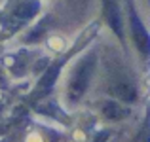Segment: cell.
<instances>
[{"mask_svg": "<svg viewBox=\"0 0 150 142\" xmlns=\"http://www.w3.org/2000/svg\"><path fill=\"white\" fill-rule=\"evenodd\" d=\"M131 23H133V36H135V44L139 46V49L143 51V53H146V51H148V34H146V30H144V27L141 25L137 11H133V10H131Z\"/></svg>", "mask_w": 150, "mask_h": 142, "instance_id": "cell-2", "label": "cell"}, {"mask_svg": "<svg viewBox=\"0 0 150 142\" xmlns=\"http://www.w3.org/2000/svg\"><path fill=\"white\" fill-rule=\"evenodd\" d=\"M106 17H108V23L110 27L114 29V32L118 34V36H124V32H122V21H120V11H118L116 4L112 2V0H106Z\"/></svg>", "mask_w": 150, "mask_h": 142, "instance_id": "cell-3", "label": "cell"}, {"mask_svg": "<svg viewBox=\"0 0 150 142\" xmlns=\"http://www.w3.org/2000/svg\"><path fill=\"white\" fill-rule=\"evenodd\" d=\"M103 114H105L106 117H110V120H120V117H124L125 114H127V110H124L120 104H116V102H105Z\"/></svg>", "mask_w": 150, "mask_h": 142, "instance_id": "cell-4", "label": "cell"}, {"mask_svg": "<svg viewBox=\"0 0 150 142\" xmlns=\"http://www.w3.org/2000/svg\"><path fill=\"white\" fill-rule=\"evenodd\" d=\"M57 72H59V66H51V68L48 70V74L44 76V80L40 82V87H50V85L53 84V80H55V76H57Z\"/></svg>", "mask_w": 150, "mask_h": 142, "instance_id": "cell-6", "label": "cell"}, {"mask_svg": "<svg viewBox=\"0 0 150 142\" xmlns=\"http://www.w3.org/2000/svg\"><path fill=\"white\" fill-rule=\"evenodd\" d=\"M91 70H93V57H86L84 61L78 65L76 72L72 76V82H70V97L72 98H80L84 95L86 87L89 84V76H91Z\"/></svg>", "mask_w": 150, "mask_h": 142, "instance_id": "cell-1", "label": "cell"}, {"mask_svg": "<svg viewBox=\"0 0 150 142\" xmlns=\"http://www.w3.org/2000/svg\"><path fill=\"white\" fill-rule=\"evenodd\" d=\"M114 93H116L122 101H127V102H131V101L137 98V91L131 87V85H125V84L116 85V87H114Z\"/></svg>", "mask_w": 150, "mask_h": 142, "instance_id": "cell-5", "label": "cell"}]
</instances>
